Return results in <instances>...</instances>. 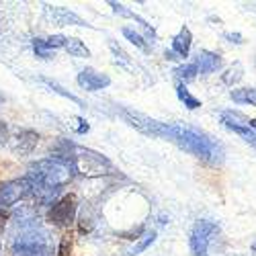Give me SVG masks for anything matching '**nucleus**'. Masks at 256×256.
I'll return each mask as SVG.
<instances>
[{"label": "nucleus", "mask_w": 256, "mask_h": 256, "mask_svg": "<svg viewBox=\"0 0 256 256\" xmlns=\"http://www.w3.org/2000/svg\"><path fill=\"white\" fill-rule=\"evenodd\" d=\"M33 50H35V54H37V58H44V60H50L56 52L46 44V39H35L33 41Z\"/></svg>", "instance_id": "21"}, {"label": "nucleus", "mask_w": 256, "mask_h": 256, "mask_svg": "<svg viewBox=\"0 0 256 256\" xmlns=\"http://www.w3.org/2000/svg\"><path fill=\"white\" fill-rule=\"evenodd\" d=\"M230 96H232L234 102L256 106V88H238V90H232Z\"/></svg>", "instance_id": "14"}, {"label": "nucleus", "mask_w": 256, "mask_h": 256, "mask_svg": "<svg viewBox=\"0 0 256 256\" xmlns=\"http://www.w3.org/2000/svg\"><path fill=\"white\" fill-rule=\"evenodd\" d=\"M123 35H125L127 39H130L136 48H140L142 52H148V50H150V46L146 44V39H144L138 31H134V29H130V27H123Z\"/></svg>", "instance_id": "20"}, {"label": "nucleus", "mask_w": 256, "mask_h": 256, "mask_svg": "<svg viewBox=\"0 0 256 256\" xmlns=\"http://www.w3.org/2000/svg\"><path fill=\"white\" fill-rule=\"evenodd\" d=\"M220 232L218 224L213 222H207V220H199L193 230H190V236H188V246H190V252L195 256H207L209 252V244L213 240V236Z\"/></svg>", "instance_id": "5"}, {"label": "nucleus", "mask_w": 256, "mask_h": 256, "mask_svg": "<svg viewBox=\"0 0 256 256\" xmlns=\"http://www.w3.org/2000/svg\"><path fill=\"white\" fill-rule=\"evenodd\" d=\"M70 250H72V240L68 236H64L60 244V256H70Z\"/></svg>", "instance_id": "25"}, {"label": "nucleus", "mask_w": 256, "mask_h": 256, "mask_svg": "<svg viewBox=\"0 0 256 256\" xmlns=\"http://www.w3.org/2000/svg\"><path fill=\"white\" fill-rule=\"evenodd\" d=\"M39 144V134L33 130H23L14 138V152L16 154H31Z\"/></svg>", "instance_id": "11"}, {"label": "nucleus", "mask_w": 256, "mask_h": 256, "mask_svg": "<svg viewBox=\"0 0 256 256\" xmlns=\"http://www.w3.org/2000/svg\"><path fill=\"white\" fill-rule=\"evenodd\" d=\"M226 37H228V39H232V41L236 39V44H242V35H238V33H228Z\"/></svg>", "instance_id": "29"}, {"label": "nucleus", "mask_w": 256, "mask_h": 256, "mask_svg": "<svg viewBox=\"0 0 256 256\" xmlns=\"http://www.w3.org/2000/svg\"><path fill=\"white\" fill-rule=\"evenodd\" d=\"M230 130H232L234 134L242 136L246 142H252V144H256V132L252 130L250 125H238V127H230Z\"/></svg>", "instance_id": "22"}, {"label": "nucleus", "mask_w": 256, "mask_h": 256, "mask_svg": "<svg viewBox=\"0 0 256 256\" xmlns=\"http://www.w3.org/2000/svg\"><path fill=\"white\" fill-rule=\"evenodd\" d=\"M190 44H193V35H190V31L186 27H182L180 33L172 39V52L178 58H186L190 52Z\"/></svg>", "instance_id": "12"}, {"label": "nucleus", "mask_w": 256, "mask_h": 256, "mask_svg": "<svg viewBox=\"0 0 256 256\" xmlns=\"http://www.w3.org/2000/svg\"><path fill=\"white\" fill-rule=\"evenodd\" d=\"M197 74H199V68H197V64H195V62H193V64H186V66H180V68L174 70V76L180 78V80H184V82L193 80Z\"/></svg>", "instance_id": "19"}, {"label": "nucleus", "mask_w": 256, "mask_h": 256, "mask_svg": "<svg viewBox=\"0 0 256 256\" xmlns=\"http://www.w3.org/2000/svg\"><path fill=\"white\" fill-rule=\"evenodd\" d=\"M66 50L70 56H74V58H90V52H88V48L82 44L80 39H76V37H68V41H66Z\"/></svg>", "instance_id": "13"}, {"label": "nucleus", "mask_w": 256, "mask_h": 256, "mask_svg": "<svg viewBox=\"0 0 256 256\" xmlns=\"http://www.w3.org/2000/svg\"><path fill=\"white\" fill-rule=\"evenodd\" d=\"M170 142H174L178 148H182L184 152L195 154L197 158L211 162V164H220L224 160V150L218 142H213L205 134H199L197 130L190 127H180L172 125L170 127Z\"/></svg>", "instance_id": "2"}, {"label": "nucleus", "mask_w": 256, "mask_h": 256, "mask_svg": "<svg viewBox=\"0 0 256 256\" xmlns=\"http://www.w3.org/2000/svg\"><path fill=\"white\" fill-rule=\"evenodd\" d=\"M8 142V127L4 121H0V146H4Z\"/></svg>", "instance_id": "26"}, {"label": "nucleus", "mask_w": 256, "mask_h": 256, "mask_svg": "<svg viewBox=\"0 0 256 256\" xmlns=\"http://www.w3.org/2000/svg\"><path fill=\"white\" fill-rule=\"evenodd\" d=\"M78 84L84 88V90H90V92H96V90H102L111 84V78L102 74V72H96L94 68H84L80 74H78Z\"/></svg>", "instance_id": "9"}, {"label": "nucleus", "mask_w": 256, "mask_h": 256, "mask_svg": "<svg viewBox=\"0 0 256 256\" xmlns=\"http://www.w3.org/2000/svg\"><path fill=\"white\" fill-rule=\"evenodd\" d=\"M76 207H78V201H76V195H64L60 201L54 203V207L50 209V222L58 228H66L74 222L76 218Z\"/></svg>", "instance_id": "6"}, {"label": "nucleus", "mask_w": 256, "mask_h": 256, "mask_svg": "<svg viewBox=\"0 0 256 256\" xmlns=\"http://www.w3.org/2000/svg\"><path fill=\"white\" fill-rule=\"evenodd\" d=\"M29 195H31V184L27 178H14L0 184V209H6Z\"/></svg>", "instance_id": "7"}, {"label": "nucleus", "mask_w": 256, "mask_h": 256, "mask_svg": "<svg viewBox=\"0 0 256 256\" xmlns=\"http://www.w3.org/2000/svg\"><path fill=\"white\" fill-rule=\"evenodd\" d=\"M195 64L199 68V74H213V72H218L222 68V56L203 50V52L197 54Z\"/></svg>", "instance_id": "10"}, {"label": "nucleus", "mask_w": 256, "mask_h": 256, "mask_svg": "<svg viewBox=\"0 0 256 256\" xmlns=\"http://www.w3.org/2000/svg\"><path fill=\"white\" fill-rule=\"evenodd\" d=\"M72 172L74 168L66 160L52 156L31 164L25 178L31 184V195H35L41 203H52L62 186L72 178Z\"/></svg>", "instance_id": "1"}, {"label": "nucleus", "mask_w": 256, "mask_h": 256, "mask_svg": "<svg viewBox=\"0 0 256 256\" xmlns=\"http://www.w3.org/2000/svg\"><path fill=\"white\" fill-rule=\"evenodd\" d=\"M74 121H76L74 127H76L78 134H86V132H88V123H84V119H78V117H76Z\"/></svg>", "instance_id": "27"}, {"label": "nucleus", "mask_w": 256, "mask_h": 256, "mask_svg": "<svg viewBox=\"0 0 256 256\" xmlns=\"http://www.w3.org/2000/svg\"><path fill=\"white\" fill-rule=\"evenodd\" d=\"M54 252L50 234L41 230L39 226L20 230V234L14 236L12 242V254L14 256H50Z\"/></svg>", "instance_id": "3"}, {"label": "nucleus", "mask_w": 256, "mask_h": 256, "mask_svg": "<svg viewBox=\"0 0 256 256\" xmlns=\"http://www.w3.org/2000/svg\"><path fill=\"white\" fill-rule=\"evenodd\" d=\"M248 125H250V127H252V130L256 132V119H248Z\"/></svg>", "instance_id": "30"}, {"label": "nucleus", "mask_w": 256, "mask_h": 256, "mask_svg": "<svg viewBox=\"0 0 256 256\" xmlns=\"http://www.w3.org/2000/svg\"><path fill=\"white\" fill-rule=\"evenodd\" d=\"M154 240H156V232H154V230H152V232H146L144 236L138 240V244H136L130 252H127V256H138L140 252H144L150 244H154Z\"/></svg>", "instance_id": "17"}, {"label": "nucleus", "mask_w": 256, "mask_h": 256, "mask_svg": "<svg viewBox=\"0 0 256 256\" xmlns=\"http://www.w3.org/2000/svg\"><path fill=\"white\" fill-rule=\"evenodd\" d=\"M252 250H254V252H256V242H254V244H252Z\"/></svg>", "instance_id": "31"}, {"label": "nucleus", "mask_w": 256, "mask_h": 256, "mask_svg": "<svg viewBox=\"0 0 256 256\" xmlns=\"http://www.w3.org/2000/svg\"><path fill=\"white\" fill-rule=\"evenodd\" d=\"M8 220V213H6V209H0V228L4 226V222Z\"/></svg>", "instance_id": "28"}, {"label": "nucleus", "mask_w": 256, "mask_h": 256, "mask_svg": "<svg viewBox=\"0 0 256 256\" xmlns=\"http://www.w3.org/2000/svg\"><path fill=\"white\" fill-rule=\"evenodd\" d=\"M66 41H68V37H64V35H52L46 39V44L56 52L58 48H66Z\"/></svg>", "instance_id": "24"}, {"label": "nucleus", "mask_w": 256, "mask_h": 256, "mask_svg": "<svg viewBox=\"0 0 256 256\" xmlns=\"http://www.w3.org/2000/svg\"><path fill=\"white\" fill-rule=\"evenodd\" d=\"M176 96L184 102V106H186V109H190V111H195V109H199V106H201V102H199L193 94H190V92L186 90V86H184L182 82H178V84H176Z\"/></svg>", "instance_id": "15"}, {"label": "nucleus", "mask_w": 256, "mask_h": 256, "mask_svg": "<svg viewBox=\"0 0 256 256\" xmlns=\"http://www.w3.org/2000/svg\"><path fill=\"white\" fill-rule=\"evenodd\" d=\"M46 12H48V16L54 20L56 25H62V27H68V25L92 27L88 20H84L82 16H78L76 12H72L70 8H64V6H48V4H46Z\"/></svg>", "instance_id": "8"}, {"label": "nucleus", "mask_w": 256, "mask_h": 256, "mask_svg": "<svg viewBox=\"0 0 256 256\" xmlns=\"http://www.w3.org/2000/svg\"><path fill=\"white\" fill-rule=\"evenodd\" d=\"M0 248H2V246H0Z\"/></svg>", "instance_id": "32"}, {"label": "nucleus", "mask_w": 256, "mask_h": 256, "mask_svg": "<svg viewBox=\"0 0 256 256\" xmlns=\"http://www.w3.org/2000/svg\"><path fill=\"white\" fill-rule=\"evenodd\" d=\"M109 4L113 6V10H115L117 14H121V16H127V18H134V20H138V23H140V25H144V27H146L148 31H152V29H150V25H148V23H146V20H144L142 16H138L136 12H132V10H130V8H127V6L119 4V2H109Z\"/></svg>", "instance_id": "18"}, {"label": "nucleus", "mask_w": 256, "mask_h": 256, "mask_svg": "<svg viewBox=\"0 0 256 256\" xmlns=\"http://www.w3.org/2000/svg\"><path fill=\"white\" fill-rule=\"evenodd\" d=\"M242 64H234V68H230L226 74H224V82L226 84H234V82H238L242 78Z\"/></svg>", "instance_id": "23"}, {"label": "nucleus", "mask_w": 256, "mask_h": 256, "mask_svg": "<svg viewBox=\"0 0 256 256\" xmlns=\"http://www.w3.org/2000/svg\"><path fill=\"white\" fill-rule=\"evenodd\" d=\"M121 117L125 119V123H130L132 127H136V130L142 132L144 136L170 140V127H172V125L156 121L152 117H148L144 113H138V111H132V109H121Z\"/></svg>", "instance_id": "4"}, {"label": "nucleus", "mask_w": 256, "mask_h": 256, "mask_svg": "<svg viewBox=\"0 0 256 256\" xmlns=\"http://www.w3.org/2000/svg\"><path fill=\"white\" fill-rule=\"evenodd\" d=\"M41 82L44 84H48V86L56 92V94H60V96H64V98H68V100H72V102H76V104H80V106H84V102H82V98H78L76 94H72V92H68L66 88H62L58 82H54V80H50V78H41Z\"/></svg>", "instance_id": "16"}]
</instances>
